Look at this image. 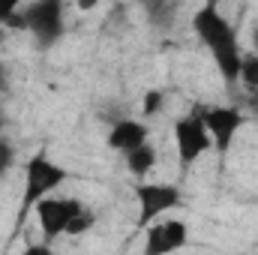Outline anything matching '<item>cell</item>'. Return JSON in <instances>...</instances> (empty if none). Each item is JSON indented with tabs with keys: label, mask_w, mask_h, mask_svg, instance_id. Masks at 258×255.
I'll list each match as a JSON object with an SVG mask.
<instances>
[{
	"label": "cell",
	"mask_w": 258,
	"mask_h": 255,
	"mask_svg": "<svg viewBox=\"0 0 258 255\" xmlns=\"http://www.w3.org/2000/svg\"><path fill=\"white\" fill-rule=\"evenodd\" d=\"M192 30L198 33V39L210 48V57L219 69V75L228 84L240 81V63H243V51L237 42V30L234 24L219 12L216 3H204L192 15Z\"/></svg>",
	"instance_id": "1"
},
{
	"label": "cell",
	"mask_w": 258,
	"mask_h": 255,
	"mask_svg": "<svg viewBox=\"0 0 258 255\" xmlns=\"http://www.w3.org/2000/svg\"><path fill=\"white\" fill-rule=\"evenodd\" d=\"M69 171L63 165H57L54 159H48V153H36L27 159L24 165V192H21V216L18 225L24 222L27 210L36 207L42 198H48V192H54L57 186H63Z\"/></svg>",
	"instance_id": "2"
},
{
	"label": "cell",
	"mask_w": 258,
	"mask_h": 255,
	"mask_svg": "<svg viewBox=\"0 0 258 255\" xmlns=\"http://www.w3.org/2000/svg\"><path fill=\"white\" fill-rule=\"evenodd\" d=\"M135 198H138V228L141 231H147L162 213H171V210L183 207V195L171 183L141 180V183H135Z\"/></svg>",
	"instance_id": "3"
},
{
	"label": "cell",
	"mask_w": 258,
	"mask_h": 255,
	"mask_svg": "<svg viewBox=\"0 0 258 255\" xmlns=\"http://www.w3.org/2000/svg\"><path fill=\"white\" fill-rule=\"evenodd\" d=\"M192 114L204 123L210 141H213V147H216L219 153H225V150L234 144V135H237L240 126L246 123V114H243V108H237V105H216V108L195 105Z\"/></svg>",
	"instance_id": "4"
},
{
	"label": "cell",
	"mask_w": 258,
	"mask_h": 255,
	"mask_svg": "<svg viewBox=\"0 0 258 255\" xmlns=\"http://www.w3.org/2000/svg\"><path fill=\"white\" fill-rule=\"evenodd\" d=\"M24 24L36 36L42 48H51L63 36V3L60 0H36L24 9Z\"/></svg>",
	"instance_id": "5"
},
{
	"label": "cell",
	"mask_w": 258,
	"mask_h": 255,
	"mask_svg": "<svg viewBox=\"0 0 258 255\" xmlns=\"http://www.w3.org/2000/svg\"><path fill=\"white\" fill-rule=\"evenodd\" d=\"M84 204L78 201V198H54V195H48V198H42L33 210H36V219H39V228H42V243H51V240H57L60 234H66V228H69V222H72V216L81 210Z\"/></svg>",
	"instance_id": "6"
},
{
	"label": "cell",
	"mask_w": 258,
	"mask_h": 255,
	"mask_svg": "<svg viewBox=\"0 0 258 255\" xmlns=\"http://www.w3.org/2000/svg\"><path fill=\"white\" fill-rule=\"evenodd\" d=\"M174 144H177V156H180V165L183 168H189L195 159H201L213 147V141H210L204 123L195 114H186V117H180L174 123Z\"/></svg>",
	"instance_id": "7"
},
{
	"label": "cell",
	"mask_w": 258,
	"mask_h": 255,
	"mask_svg": "<svg viewBox=\"0 0 258 255\" xmlns=\"http://www.w3.org/2000/svg\"><path fill=\"white\" fill-rule=\"evenodd\" d=\"M189 243V228L183 219H168V222H153L144 231V249L141 255H174Z\"/></svg>",
	"instance_id": "8"
},
{
	"label": "cell",
	"mask_w": 258,
	"mask_h": 255,
	"mask_svg": "<svg viewBox=\"0 0 258 255\" xmlns=\"http://www.w3.org/2000/svg\"><path fill=\"white\" fill-rule=\"evenodd\" d=\"M147 135H150V129H147V123H141V120H117L111 126V132H108V147L126 156L135 147L147 144Z\"/></svg>",
	"instance_id": "9"
},
{
	"label": "cell",
	"mask_w": 258,
	"mask_h": 255,
	"mask_svg": "<svg viewBox=\"0 0 258 255\" xmlns=\"http://www.w3.org/2000/svg\"><path fill=\"white\" fill-rule=\"evenodd\" d=\"M126 159V168H129V174L132 177H138V183L156 168V162H159V153H156V147L147 141V144H141V147H135L132 153H126L123 156Z\"/></svg>",
	"instance_id": "10"
},
{
	"label": "cell",
	"mask_w": 258,
	"mask_h": 255,
	"mask_svg": "<svg viewBox=\"0 0 258 255\" xmlns=\"http://www.w3.org/2000/svg\"><path fill=\"white\" fill-rule=\"evenodd\" d=\"M240 84L246 87V93L258 90V54H243V63H240Z\"/></svg>",
	"instance_id": "11"
},
{
	"label": "cell",
	"mask_w": 258,
	"mask_h": 255,
	"mask_svg": "<svg viewBox=\"0 0 258 255\" xmlns=\"http://www.w3.org/2000/svg\"><path fill=\"white\" fill-rule=\"evenodd\" d=\"M96 225V213L84 204L75 216H72V222H69V228H66V234H72V237H78V234H87L90 228Z\"/></svg>",
	"instance_id": "12"
},
{
	"label": "cell",
	"mask_w": 258,
	"mask_h": 255,
	"mask_svg": "<svg viewBox=\"0 0 258 255\" xmlns=\"http://www.w3.org/2000/svg\"><path fill=\"white\" fill-rule=\"evenodd\" d=\"M162 105H165V93H162V90H156V87H153V90H147V93H144V99H141V117H147V120H150V117H156V114L162 111Z\"/></svg>",
	"instance_id": "13"
},
{
	"label": "cell",
	"mask_w": 258,
	"mask_h": 255,
	"mask_svg": "<svg viewBox=\"0 0 258 255\" xmlns=\"http://www.w3.org/2000/svg\"><path fill=\"white\" fill-rule=\"evenodd\" d=\"M12 165H15V150H12V144H9L6 138H0V177H3Z\"/></svg>",
	"instance_id": "14"
},
{
	"label": "cell",
	"mask_w": 258,
	"mask_h": 255,
	"mask_svg": "<svg viewBox=\"0 0 258 255\" xmlns=\"http://www.w3.org/2000/svg\"><path fill=\"white\" fill-rule=\"evenodd\" d=\"M21 255H57V252L51 249V243H27L21 249Z\"/></svg>",
	"instance_id": "15"
},
{
	"label": "cell",
	"mask_w": 258,
	"mask_h": 255,
	"mask_svg": "<svg viewBox=\"0 0 258 255\" xmlns=\"http://www.w3.org/2000/svg\"><path fill=\"white\" fill-rule=\"evenodd\" d=\"M15 12H18V3L15 0H0V24H6Z\"/></svg>",
	"instance_id": "16"
},
{
	"label": "cell",
	"mask_w": 258,
	"mask_h": 255,
	"mask_svg": "<svg viewBox=\"0 0 258 255\" xmlns=\"http://www.w3.org/2000/svg\"><path fill=\"white\" fill-rule=\"evenodd\" d=\"M246 105H249V111H252V114H258V90H252V93L246 96Z\"/></svg>",
	"instance_id": "17"
},
{
	"label": "cell",
	"mask_w": 258,
	"mask_h": 255,
	"mask_svg": "<svg viewBox=\"0 0 258 255\" xmlns=\"http://www.w3.org/2000/svg\"><path fill=\"white\" fill-rule=\"evenodd\" d=\"M252 45H255V54H258V27L252 30Z\"/></svg>",
	"instance_id": "18"
},
{
	"label": "cell",
	"mask_w": 258,
	"mask_h": 255,
	"mask_svg": "<svg viewBox=\"0 0 258 255\" xmlns=\"http://www.w3.org/2000/svg\"><path fill=\"white\" fill-rule=\"evenodd\" d=\"M0 129H3V108H0Z\"/></svg>",
	"instance_id": "19"
}]
</instances>
